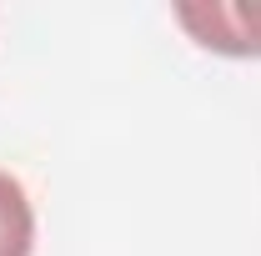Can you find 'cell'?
I'll list each match as a JSON object with an SVG mask.
<instances>
[{
    "mask_svg": "<svg viewBox=\"0 0 261 256\" xmlns=\"http://www.w3.org/2000/svg\"><path fill=\"white\" fill-rule=\"evenodd\" d=\"M181 31L216 56H261V0H201L176 5Z\"/></svg>",
    "mask_w": 261,
    "mask_h": 256,
    "instance_id": "6da1fadb",
    "label": "cell"
},
{
    "mask_svg": "<svg viewBox=\"0 0 261 256\" xmlns=\"http://www.w3.org/2000/svg\"><path fill=\"white\" fill-rule=\"evenodd\" d=\"M35 246V211L25 186L0 171V256H31Z\"/></svg>",
    "mask_w": 261,
    "mask_h": 256,
    "instance_id": "7a4b0ae2",
    "label": "cell"
}]
</instances>
